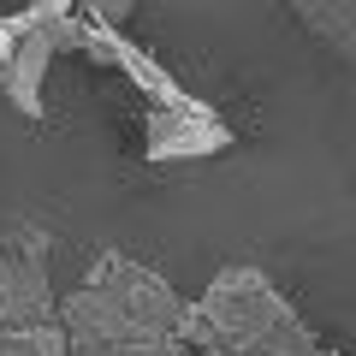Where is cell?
I'll return each instance as SVG.
<instances>
[{"mask_svg": "<svg viewBox=\"0 0 356 356\" xmlns=\"http://www.w3.org/2000/svg\"><path fill=\"white\" fill-rule=\"evenodd\" d=\"M184 297L131 255L107 250L60 303L72 356H196L184 344Z\"/></svg>", "mask_w": 356, "mask_h": 356, "instance_id": "1", "label": "cell"}, {"mask_svg": "<svg viewBox=\"0 0 356 356\" xmlns=\"http://www.w3.org/2000/svg\"><path fill=\"white\" fill-rule=\"evenodd\" d=\"M297 13V24L332 54V60L356 65V0H285Z\"/></svg>", "mask_w": 356, "mask_h": 356, "instance_id": "6", "label": "cell"}, {"mask_svg": "<svg viewBox=\"0 0 356 356\" xmlns=\"http://www.w3.org/2000/svg\"><path fill=\"white\" fill-rule=\"evenodd\" d=\"M48 250H54L48 232L30 226V220L0 238V327H42V321H60Z\"/></svg>", "mask_w": 356, "mask_h": 356, "instance_id": "4", "label": "cell"}, {"mask_svg": "<svg viewBox=\"0 0 356 356\" xmlns=\"http://www.w3.org/2000/svg\"><path fill=\"white\" fill-rule=\"evenodd\" d=\"M184 344L196 356H332L261 267H226L184 309Z\"/></svg>", "mask_w": 356, "mask_h": 356, "instance_id": "2", "label": "cell"}, {"mask_svg": "<svg viewBox=\"0 0 356 356\" xmlns=\"http://www.w3.org/2000/svg\"><path fill=\"white\" fill-rule=\"evenodd\" d=\"M0 356H72L60 321H42V327H0Z\"/></svg>", "mask_w": 356, "mask_h": 356, "instance_id": "7", "label": "cell"}, {"mask_svg": "<svg viewBox=\"0 0 356 356\" xmlns=\"http://www.w3.org/2000/svg\"><path fill=\"white\" fill-rule=\"evenodd\" d=\"M77 6H83V13L95 18L102 30H119L131 13H137V0H77Z\"/></svg>", "mask_w": 356, "mask_h": 356, "instance_id": "8", "label": "cell"}, {"mask_svg": "<svg viewBox=\"0 0 356 356\" xmlns=\"http://www.w3.org/2000/svg\"><path fill=\"white\" fill-rule=\"evenodd\" d=\"M226 143H232V131L208 107L184 102V95H166V107H154L149 125H143V154L149 161H202V154L226 149Z\"/></svg>", "mask_w": 356, "mask_h": 356, "instance_id": "5", "label": "cell"}, {"mask_svg": "<svg viewBox=\"0 0 356 356\" xmlns=\"http://www.w3.org/2000/svg\"><path fill=\"white\" fill-rule=\"evenodd\" d=\"M65 48H83L77 18H42V13L0 18V95L24 119H42V89Z\"/></svg>", "mask_w": 356, "mask_h": 356, "instance_id": "3", "label": "cell"}, {"mask_svg": "<svg viewBox=\"0 0 356 356\" xmlns=\"http://www.w3.org/2000/svg\"><path fill=\"white\" fill-rule=\"evenodd\" d=\"M72 6L77 0H30V13H42V18H72Z\"/></svg>", "mask_w": 356, "mask_h": 356, "instance_id": "9", "label": "cell"}]
</instances>
